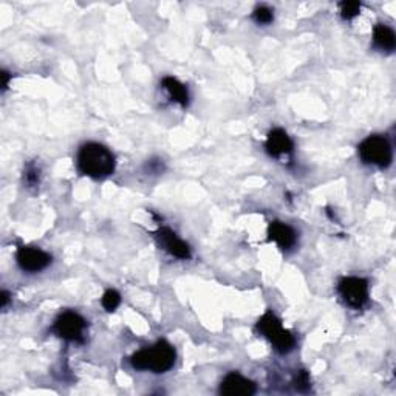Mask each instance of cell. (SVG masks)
Segmentation results:
<instances>
[{
	"label": "cell",
	"instance_id": "9",
	"mask_svg": "<svg viewBox=\"0 0 396 396\" xmlns=\"http://www.w3.org/2000/svg\"><path fill=\"white\" fill-rule=\"evenodd\" d=\"M257 387L251 379L232 372L221 381L220 393L225 396H251L256 393Z\"/></svg>",
	"mask_w": 396,
	"mask_h": 396
},
{
	"label": "cell",
	"instance_id": "20",
	"mask_svg": "<svg viewBox=\"0 0 396 396\" xmlns=\"http://www.w3.org/2000/svg\"><path fill=\"white\" fill-rule=\"evenodd\" d=\"M0 78H2V90H6L8 89V83H10V79H11V75L8 71H2V75H0Z\"/></svg>",
	"mask_w": 396,
	"mask_h": 396
},
{
	"label": "cell",
	"instance_id": "2",
	"mask_svg": "<svg viewBox=\"0 0 396 396\" xmlns=\"http://www.w3.org/2000/svg\"><path fill=\"white\" fill-rule=\"evenodd\" d=\"M175 348L169 342L158 341L152 347L141 348L139 352L133 353L130 364L137 370H150L153 373H166L175 364Z\"/></svg>",
	"mask_w": 396,
	"mask_h": 396
},
{
	"label": "cell",
	"instance_id": "4",
	"mask_svg": "<svg viewBox=\"0 0 396 396\" xmlns=\"http://www.w3.org/2000/svg\"><path fill=\"white\" fill-rule=\"evenodd\" d=\"M359 157L367 164L388 167L392 164L393 150L388 139L381 135H372L359 144Z\"/></svg>",
	"mask_w": 396,
	"mask_h": 396
},
{
	"label": "cell",
	"instance_id": "8",
	"mask_svg": "<svg viewBox=\"0 0 396 396\" xmlns=\"http://www.w3.org/2000/svg\"><path fill=\"white\" fill-rule=\"evenodd\" d=\"M155 236H157L160 246H163L164 250L171 254V256L181 259V260L191 259L192 252H191L189 245L181 240L175 232L169 230V227H161Z\"/></svg>",
	"mask_w": 396,
	"mask_h": 396
},
{
	"label": "cell",
	"instance_id": "15",
	"mask_svg": "<svg viewBox=\"0 0 396 396\" xmlns=\"http://www.w3.org/2000/svg\"><path fill=\"white\" fill-rule=\"evenodd\" d=\"M252 19L256 20L257 24L260 25H268V24H271L273 20H274V12L271 8H268V6H257L256 10H254L252 12Z\"/></svg>",
	"mask_w": 396,
	"mask_h": 396
},
{
	"label": "cell",
	"instance_id": "11",
	"mask_svg": "<svg viewBox=\"0 0 396 396\" xmlns=\"http://www.w3.org/2000/svg\"><path fill=\"white\" fill-rule=\"evenodd\" d=\"M265 147L271 157L288 155V153L293 152V141L285 130L274 129L268 133Z\"/></svg>",
	"mask_w": 396,
	"mask_h": 396
},
{
	"label": "cell",
	"instance_id": "19",
	"mask_svg": "<svg viewBox=\"0 0 396 396\" xmlns=\"http://www.w3.org/2000/svg\"><path fill=\"white\" fill-rule=\"evenodd\" d=\"M147 169H149V172H155V173H161L163 172V163H161V161H155V160H152V161H149V163H147Z\"/></svg>",
	"mask_w": 396,
	"mask_h": 396
},
{
	"label": "cell",
	"instance_id": "17",
	"mask_svg": "<svg viewBox=\"0 0 396 396\" xmlns=\"http://www.w3.org/2000/svg\"><path fill=\"white\" fill-rule=\"evenodd\" d=\"M25 181L30 187L39 184V169L35 164H30L25 169Z\"/></svg>",
	"mask_w": 396,
	"mask_h": 396
},
{
	"label": "cell",
	"instance_id": "13",
	"mask_svg": "<svg viewBox=\"0 0 396 396\" xmlns=\"http://www.w3.org/2000/svg\"><path fill=\"white\" fill-rule=\"evenodd\" d=\"M163 87L164 90L169 93V96L178 103L181 107H186L189 104V92H187L186 85L180 83L178 79L172 76H166L163 79Z\"/></svg>",
	"mask_w": 396,
	"mask_h": 396
},
{
	"label": "cell",
	"instance_id": "10",
	"mask_svg": "<svg viewBox=\"0 0 396 396\" xmlns=\"http://www.w3.org/2000/svg\"><path fill=\"white\" fill-rule=\"evenodd\" d=\"M268 237L270 240L276 241L280 250H291L298 241V234L290 225L282 223V221H271L268 226Z\"/></svg>",
	"mask_w": 396,
	"mask_h": 396
},
{
	"label": "cell",
	"instance_id": "14",
	"mask_svg": "<svg viewBox=\"0 0 396 396\" xmlns=\"http://www.w3.org/2000/svg\"><path fill=\"white\" fill-rule=\"evenodd\" d=\"M101 304H103V307L105 308L107 311H115L117 308L119 307L121 304V296H119V293L115 291V290H107L104 293V296L103 299H101Z\"/></svg>",
	"mask_w": 396,
	"mask_h": 396
},
{
	"label": "cell",
	"instance_id": "18",
	"mask_svg": "<svg viewBox=\"0 0 396 396\" xmlns=\"http://www.w3.org/2000/svg\"><path fill=\"white\" fill-rule=\"evenodd\" d=\"M294 387H296L299 392H305L310 388V378H308V373L305 370H300L298 373L296 379H294Z\"/></svg>",
	"mask_w": 396,
	"mask_h": 396
},
{
	"label": "cell",
	"instance_id": "5",
	"mask_svg": "<svg viewBox=\"0 0 396 396\" xmlns=\"http://www.w3.org/2000/svg\"><path fill=\"white\" fill-rule=\"evenodd\" d=\"M87 328L85 319L80 314L75 311H64L60 313L58 319L53 325V332H55L59 338L70 342H83L84 333Z\"/></svg>",
	"mask_w": 396,
	"mask_h": 396
},
{
	"label": "cell",
	"instance_id": "7",
	"mask_svg": "<svg viewBox=\"0 0 396 396\" xmlns=\"http://www.w3.org/2000/svg\"><path fill=\"white\" fill-rule=\"evenodd\" d=\"M16 260L20 270L26 273H39L51 264V256L39 248L20 246L16 252Z\"/></svg>",
	"mask_w": 396,
	"mask_h": 396
},
{
	"label": "cell",
	"instance_id": "6",
	"mask_svg": "<svg viewBox=\"0 0 396 396\" xmlns=\"http://www.w3.org/2000/svg\"><path fill=\"white\" fill-rule=\"evenodd\" d=\"M338 291L342 300L348 307L359 310L368 300V282L362 277H344L341 279L338 285Z\"/></svg>",
	"mask_w": 396,
	"mask_h": 396
},
{
	"label": "cell",
	"instance_id": "16",
	"mask_svg": "<svg viewBox=\"0 0 396 396\" xmlns=\"http://www.w3.org/2000/svg\"><path fill=\"white\" fill-rule=\"evenodd\" d=\"M341 15L344 19L350 20L353 17H356L361 12V3L359 2H342L339 3Z\"/></svg>",
	"mask_w": 396,
	"mask_h": 396
},
{
	"label": "cell",
	"instance_id": "21",
	"mask_svg": "<svg viewBox=\"0 0 396 396\" xmlns=\"http://www.w3.org/2000/svg\"><path fill=\"white\" fill-rule=\"evenodd\" d=\"M0 298H2V300H0V307L5 308L6 305H8V302H10V293L3 290L2 294H0Z\"/></svg>",
	"mask_w": 396,
	"mask_h": 396
},
{
	"label": "cell",
	"instance_id": "12",
	"mask_svg": "<svg viewBox=\"0 0 396 396\" xmlns=\"http://www.w3.org/2000/svg\"><path fill=\"white\" fill-rule=\"evenodd\" d=\"M373 44L377 45L379 50L392 51L396 45L395 31L390 28V26L378 24L373 28Z\"/></svg>",
	"mask_w": 396,
	"mask_h": 396
},
{
	"label": "cell",
	"instance_id": "1",
	"mask_svg": "<svg viewBox=\"0 0 396 396\" xmlns=\"http://www.w3.org/2000/svg\"><path fill=\"white\" fill-rule=\"evenodd\" d=\"M78 167L84 175L101 180L115 171V155L99 143H87L78 152Z\"/></svg>",
	"mask_w": 396,
	"mask_h": 396
},
{
	"label": "cell",
	"instance_id": "3",
	"mask_svg": "<svg viewBox=\"0 0 396 396\" xmlns=\"http://www.w3.org/2000/svg\"><path fill=\"white\" fill-rule=\"evenodd\" d=\"M257 330L259 333L264 334L280 353L291 352L294 345H296V339H294L291 332H288L282 327L280 319L273 311H266L264 316L259 319Z\"/></svg>",
	"mask_w": 396,
	"mask_h": 396
}]
</instances>
